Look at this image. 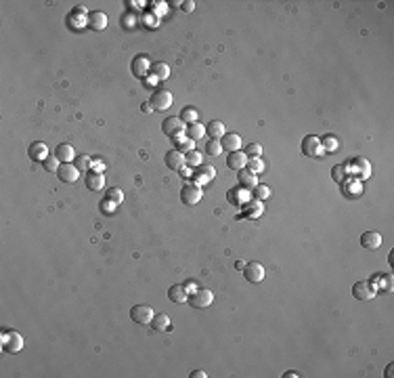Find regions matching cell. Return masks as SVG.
I'll use <instances>...</instances> for the list:
<instances>
[{
  "label": "cell",
  "mask_w": 394,
  "mask_h": 378,
  "mask_svg": "<svg viewBox=\"0 0 394 378\" xmlns=\"http://www.w3.org/2000/svg\"><path fill=\"white\" fill-rule=\"evenodd\" d=\"M187 300L193 309H208L214 302V294H212V290H208V288H195L193 292L187 296Z\"/></svg>",
  "instance_id": "obj_1"
},
{
  "label": "cell",
  "mask_w": 394,
  "mask_h": 378,
  "mask_svg": "<svg viewBox=\"0 0 394 378\" xmlns=\"http://www.w3.org/2000/svg\"><path fill=\"white\" fill-rule=\"evenodd\" d=\"M201 195H203V189L197 185V183H187V185L181 189V202L185 206H195L197 202L201 200Z\"/></svg>",
  "instance_id": "obj_2"
},
{
  "label": "cell",
  "mask_w": 394,
  "mask_h": 378,
  "mask_svg": "<svg viewBox=\"0 0 394 378\" xmlns=\"http://www.w3.org/2000/svg\"><path fill=\"white\" fill-rule=\"evenodd\" d=\"M153 309H151L149 305H135L130 309V319L135 321V324L138 326H147L151 324V319H153Z\"/></svg>",
  "instance_id": "obj_3"
},
{
  "label": "cell",
  "mask_w": 394,
  "mask_h": 378,
  "mask_svg": "<svg viewBox=\"0 0 394 378\" xmlns=\"http://www.w3.org/2000/svg\"><path fill=\"white\" fill-rule=\"evenodd\" d=\"M162 130H164V135H168V137H182V132H185V122L179 118V116H172V118H166L164 120V124H162Z\"/></svg>",
  "instance_id": "obj_4"
},
{
  "label": "cell",
  "mask_w": 394,
  "mask_h": 378,
  "mask_svg": "<svg viewBox=\"0 0 394 378\" xmlns=\"http://www.w3.org/2000/svg\"><path fill=\"white\" fill-rule=\"evenodd\" d=\"M302 154L306 158H319L323 154L321 149V139L315 135H306L302 139Z\"/></svg>",
  "instance_id": "obj_5"
},
{
  "label": "cell",
  "mask_w": 394,
  "mask_h": 378,
  "mask_svg": "<svg viewBox=\"0 0 394 378\" xmlns=\"http://www.w3.org/2000/svg\"><path fill=\"white\" fill-rule=\"evenodd\" d=\"M149 103H151V107H153V110H157V111L168 110V107L172 105V93H170V91H164V88H157Z\"/></svg>",
  "instance_id": "obj_6"
},
{
  "label": "cell",
  "mask_w": 394,
  "mask_h": 378,
  "mask_svg": "<svg viewBox=\"0 0 394 378\" xmlns=\"http://www.w3.org/2000/svg\"><path fill=\"white\" fill-rule=\"evenodd\" d=\"M2 349L6 353H19L23 349V338L19 332H6L2 334Z\"/></svg>",
  "instance_id": "obj_7"
},
{
  "label": "cell",
  "mask_w": 394,
  "mask_h": 378,
  "mask_svg": "<svg viewBox=\"0 0 394 378\" xmlns=\"http://www.w3.org/2000/svg\"><path fill=\"white\" fill-rule=\"evenodd\" d=\"M352 296L357 300H371L373 296H376V288H373L371 282H357L352 286Z\"/></svg>",
  "instance_id": "obj_8"
},
{
  "label": "cell",
  "mask_w": 394,
  "mask_h": 378,
  "mask_svg": "<svg viewBox=\"0 0 394 378\" xmlns=\"http://www.w3.org/2000/svg\"><path fill=\"white\" fill-rule=\"evenodd\" d=\"M57 176H59L63 183H76L80 176V168L72 162H63L59 166V170H57Z\"/></svg>",
  "instance_id": "obj_9"
},
{
  "label": "cell",
  "mask_w": 394,
  "mask_h": 378,
  "mask_svg": "<svg viewBox=\"0 0 394 378\" xmlns=\"http://www.w3.org/2000/svg\"><path fill=\"white\" fill-rule=\"evenodd\" d=\"M130 67H132V74H135L136 78H147V74L151 72V63L147 59V55H143V53L132 59Z\"/></svg>",
  "instance_id": "obj_10"
},
{
  "label": "cell",
  "mask_w": 394,
  "mask_h": 378,
  "mask_svg": "<svg viewBox=\"0 0 394 378\" xmlns=\"http://www.w3.org/2000/svg\"><path fill=\"white\" fill-rule=\"evenodd\" d=\"M243 277L247 282H252V284H260L264 280V267L260 263L256 261H252V263H247L245 267H243Z\"/></svg>",
  "instance_id": "obj_11"
},
{
  "label": "cell",
  "mask_w": 394,
  "mask_h": 378,
  "mask_svg": "<svg viewBox=\"0 0 394 378\" xmlns=\"http://www.w3.org/2000/svg\"><path fill=\"white\" fill-rule=\"evenodd\" d=\"M84 185H86V189H91V191H101V189L105 187L103 173H99V170H88L86 179H84Z\"/></svg>",
  "instance_id": "obj_12"
},
{
  "label": "cell",
  "mask_w": 394,
  "mask_h": 378,
  "mask_svg": "<svg viewBox=\"0 0 394 378\" xmlns=\"http://www.w3.org/2000/svg\"><path fill=\"white\" fill-rule=\"evenodd\" d=\"M227 166L231 168V170H243L245 166H247V156H245V151H231L228 154V158H227Z\"/></svg>",
  "instance_id": "obj_13"
},
{
  "label": "cell",
  "mask_w": 394,
  "mask_h": 378,
  "mask_svg": "<svg viewBox=\"0 0 394 378\" xmlns=\"http://www.w3.org/2000/svg\"><path fill=\"white\" fill-rule=\"evenodd\" d=\"M361 246H363L365 250H378L379 246H382V233L365 231L363 236H361Z\"/></svg>",
  "instance_id": "obj_14"
},
{
  "label": "cell",
  "mask_w": 394,
  "mask_h": 378,
  "mask_svg": "<svg viewBox=\"0 0 394 378\" xmlns=\"http://www.w3.org/2000/svg\"><path fill=\"white\" fill-rule=\"evenodd\" d=\"M166 166L170 170H182V166H185V154L179 149H172L166 154Z\"/></svg>",
  "instance_id": "obj_15"
},
{
  "label": "cell",
  "mask_w": 394,
  "mask_h": 378,
  "mask_svg": "<svg viewBox=\"0 0 394 378\" xmlns=\"http://www.w3.org/2000/svg\"><path fill=\"white\" fill-rule=\"evenodd\" d=\"M28 154H30V158H31L34 162H44V160L48 158V147H46V143L36 141V143H31V145H30Z\"/></svg>",
  "instance_id": "obj_16"
},
{
  "label": "cell",
  "mask_w": 394,
  "mask_h": 378,
  "mask_svg": "<svg viewBox=\"0 0 394 378\" xmlns=\"http://www.w3.org/2000/svg\"><path fill=\"white\" fill-rule=\"evenodd\" d=\"M220 145H222V149L228 151V154H231V151H239L241 149V137L237 132H227V135L220 139Z\"/></svg>",
  "instance_id": "obj_17"
},
{
  "label": "cell",
  "mask_w": 394,
  "mask_h": 378,
  "mask_svg": "<svg viewBox=\"0 0 394 378\" xmlns=\"http://www.w3.org/2000/svg\"><path fill=\"white\" fill-rule=\"evenodd\" d=\"M88 25L92 30H105L107 28V15L103 11H94V13H88Z\"/></svg>",
  "instance_id": "obj_18"
},
{
  "label": "cell",
  "mask_w": 394,
  "mask_h": 378,
  "mask_svg": "<svg viewBox=\"0 0 394 378\" xmlns=\"http://www.w3.org/2000/svg\"><path fill=\"white\" fill-rule=\"evenodd\" d=\"M55 156L59 158L61 162H72V160H76V149L69 143H59L55 149Z\"/></svg>",
  "instance_id": "obj_19"
},
{
  "label": "cell",
  "mask_w": 394,
  "mask_h": 378,
  "mask_svg": "<svg viewBox=\"0 0 394 378\" xmlns=\"http://www.w3.org/2000/svg\"><path fill=\"white\" fill-rule=\"evenodd\" d=\"M206 135H210V139H220L227 135L225 130V122H220V120H212L208 126H206Z\"/></svg>",
  "instance_id": "obj_20"
},
{
  "label": "cell",
  "mask_w": 394,
  "mask_h": 378,
  "mask_svg": "<svg viewBox=\"0 0 394 378\" xmlns=\"http://www.w3.org/2000/svg\"><path fill=\"white\" fill-rule=\"evenodd\" d=\"M168 299L176 302V305H181V302H185L187 300V290L182 284H174V286H170L168 290Z\"/></svg>",
  "instance_id": "obj_21"
},
{
  "label": "cell",
  "mask_w": 394,
  "mask_h": 378,
  "mask_svg": "<svg viewBox=\"0 0 394 378\" xmlns=\"http://www.w3.org/2000/svg\"><path fill=\"white\" fill-rule=\"evenodd\" d=\"M237 179H239V185L241 187H245V189H254L258 185V181H256V174H252L250 170H239L237 173Z\"/></svg>",
  "instance_id": "obj_22"
},
{
  "label": "cell",
  "mask_w": 394,
  "mask_h": 378,
  "mask_svg": "<svg viewBox=\"0 0 394 378\" xmlns=\"http://www.w3.org/2000/svg\"><path fill=\"white\" fill-rule=\"evenodd\" d=\"M149 326L153 328L155 332H164V330H168V328H170V317H168L166 313H155Z\"/></svg>",
  "instance_id": "obj_23"
},
{
  "label": "cell",
  "mask_w": 394,
  "mask_h": 378,
  "mask_svg": "<svg viewBox=\"0 0 394 378\" xmlns=\"http://www.w3.org/2000/svg\"><path fill=\"white\" fill-rule=\"evenodd\" d=\"M151 76H153L155 80H166L168 76H170V67H168V63H164V61H157L151 65Z\"/></svg>",
  "instance_id": "obj_24"
},
{
  "label": "cell",
  "mask_w": 394,
  "mask_h": 378,
  "mask_svg": "<svg viewBox=\"0 0 394 378\" xmlns=\"http://www.w3.org/2000/svg\"><path fill=\"white\" fill-rule=\"evenodd\" d=\"M203 135H206V126H203V124L195 122V124H189V126H187V137L191 139V141H199Z\"/></svg>",
  "instance_id": "obj_25"
},
{
  "label": "cell",
  "mask_w": 394,
  "mask_h": 378,
  "mask_svg": "<svg viewBox=\"0 0 394 378\" xmlns=\"http://www.w3.org/2000/svg\"><path fill=\"white\" fill-rule=\"evenodd\" d=\"M197 168H199V173H201V174L195 179L197 185H199V183H203V181H210V179H212V176L216 174V168H214V166H208V164H201V166H197Z\"/></svg>",
  "instance_id": "obj_26"
},
{
  "label": "cell",
  "mask_w": 394,
  "mask_h": 378,
  "mask_svg": "<svg viewBox=\"0 0 394 378\" xmlns=\"http://www.w3.org/2000/svg\"><path fill=\"white\" fill-rule=\"evenodd\" d=\"M181 120H182V122H189V124H195L197 122V118H199V116H197V110H195V107H182V111H181V116H179Z\"/></svg>",
  "instance_id": "obj_27"
},
{
  "label": "cell",
  "mask_w": 394,
  "mask_h": 378,
  "mask_svg": "<svg viewBox=\"0 0 394 378\" xmlns=\"http://www.w3.org/2000/svg\"><path fill=\"white\" fill-rule=\"evenodd\" d=\"M174 143H176V149L179 151H182V154H189V151L193 149V145H195V141H191V139H182V137H176L174 139Z\"/></svg>",
  "instance_id": "obj_28"
},
{
  "label": "cell",
  "mask_w": 394,
  "mask_h": 378,
  "mask_svg": "<svg viewBox=\"0 0 394 378\" xmlns=\"http://www.w3.org/2000/svg\"><path fill=\"white\" fill-rule=\"evenodd\" d=\"M247 170H250L252 174H260L264 170V164H262V160L260 158H247Z\"/></svg>",
  "instance_id": "obj_29"
},
{
  "label": "cell",
  "mask_w": 394,
  "mask_h": 378,
  "mask_svg": "<svg viewBox=\"0 0 394 378\" xmlns=\"http://www.w3.org/2000/svg\"><path fill=\"white\" fill-rule=\"evenodd\" d=\"M220 151H222V145H220L218 139H210V141L206 143V154L208 156L216 158V156H220Z\"/></svg>",
  "instance_id": "obj_30"
},
{
  "label": "cell",
  "mask_w": 394,
  "mask_h": 378,
  "mask_svg": "<svg viewBox=\"0 0 394 378\" xmlns=\"http://www.w3.org/2000/svg\"><path fill=\"white\" fill-rule=\"evenodd\" d=\"M346 168H348L346 164H335L333 170H332V179H333L335 183H344V179H346V173H344V170H346Z\"/></svg>",
  "instance_id": "obj_31"
},
{
  "label": "cell",
  "mask_w": 394,
  "mask_h": 378,
  "mask_svg": "<svg viewBox=\"0 0 394 378\" xmlns=\"http://www.w3.org/2000/svg\"><path fill=\"white\" fill-rule=\"evenodd\" d=\"M321 149H323V151H333V149H338V141H335V137H333V135L323 137V139H321Z\"/></svg>",
  "instance_id": "obj_32"
},
{
  "label": "cell",
  "mask_w": 394,
  "mask_h": 378,
  "mask_svg": "<svg viewBox=\"0 0 394 378\" xmlns=\"http://www.w3.org/2000/svg\"><path fill=\"white\" fill-rule=\"evenodd\" d=\"M185 164H189V166H201V154L191 149L189 154H185Z\"/></svg>",
  "instance_id": "obj_33"
},
{
  "label": "cell",
  "mask_w": 394,
  "mask_h": 378,
  "mask_svg": "<svg viewBox=\"0 0 394 378\" xmlns=\"http://www.w3.org/2000/svg\"><path fill=\"white\" fill-rule=\"evenodd\" d=\"M354 164L359 166V174H361V176H365V179H367V176L371 174V166H369V162H367L365 158H357V160H354Z\"/></svg>",
  "instance_id": "obj_34"
},
{
  "label": "cell",
  "mask_w": 394,
  "mask_h": 378,
  "mask_svg": "<svg viewBox=\"0 0 394 378\" xmlns=\"http://www.w3.org/2000/svg\"><path fill=\"white\" fill-rule=\"evenodd\" d=\"M269 195H271V187L269 185H256V187H254V198H256L258 202L266 200Z\"/></svg>",
  "instance_id": "obj_35"
},
{
  "label": "cell",
  "mask_w": 394,
  "mask_h": 378,
  "mask_svg": "<svg viewBox=\"0 0 394 378\" xmlns=\"http://www.w3.org/2000/svg\"><path fill=\"white\" fill-rule=\"evenodd\" d=\"M59 162H61V160H59V158H57V156H48V158H46V160H44L42 164H44V168H46L48 173H57V170H59V166H61Z\"/></svg>",
  "instance_id": "obj_36"
},
{
  "label": "cell",
  "mask_w": 394,
  "mask_h": 378,
  "mask_svg": "<svg viewBox=\"0 0 394 378\" xmlns=\"http://www.w3.org/2000/svg\"><path fill=\"white\" fill-rule=\"evenodd\" d=\"M116 208H118V202H113L109 198H105L103 202H101V212H105V214L116 212Z\"/></svg>",
  "instance_id": "obj_37"
},
{
  "label": "cell",
  "mask_w": 394,
  "mask_h": 378,
  "mask_svg": "<svg viewBox=\"0 0 394 378\" xmlns=\"http://www.w3.org/2000/svg\"><path fill=\"white\" fill-rule=\"evenodd\" d=\"M260 210H262V206H260L258 200L250 202V204H245V214H250V217H258Z\"/></svg>",
  "instance_id": "obj_38"
},
{
  "label": "cell",
  "mask_w": 394,
  "mask_h": 378,
  "mask_svg": "<svg viewBox=\"0 0 394 378\" xmlns=\"http://www.w3.org/2000/svg\"><path fill=\"white\" fill-rule=\"evenodd\" d=\"M76 166H78L80 170H91L92 162H91V158L88 156H76Z\"/></svg>",
  "instance_id": "obj_39"
},
{
  "label": "cell",
  "mask_w": 394,
  "mask_h": 378,
  "mask_svg": "<svg viewBox=\"0 0 394 378\" xmlns=\"http://www.w3.org/2000/svg\"><path fill=\"white\" fill-rule=\"evenodd\" d=\"M245 156H250V158H260L262 156V147H260L258 143H250L245 147Z\"/></svg>",
  "instance_id": "obj_40"
},
{
  "label": "cell",
  "mask_w": 394,
  "mask_h": 378,
  "mask_svg": "<svg viewBox=\"0 0 394 378\" xmlns=\"http://www.w3.org/2000/svg\"><path fill=\"white\" fill-rule=\"evenodd\" d=\"M107 198L113 200V202H122L124 200V193H122V189H118V187H111V189H107Z\"/></svg>",
  "instance_id": "obj_41"
},
{
  "label": "cell",
  "mask_w": 394,
  "mask_h": 378,
  "mask_svg": "<svg viewBox=\"0 0 394 378\" xmlns=\"http://www.w3.org/2000/svg\"><path fill=\"white\" fill-rule=\"evenodd\" d=\"M379 284H384V290H386V292H390V290H392V275H386L384 280L379 277Z\"/></svg>",
  "instance_id": "obj_42"
},
{
  "label": "cell",
  "mask_w": 394,
  "mask_h": 378,
  "mask_svg": "<svg viewBox=\"0 0 394 378\" xmlns=\"http://www.w3.org/2000/svg\"><path fill=\"white\" fill-rule=\"evenodd\" d=\"M181 9L185 11V13H191V11L195 9V2H193V0H185V2H182V6H181Z\"/></svg>",
  "instance_id": "obj_43"
},
{
  "label": "cell",
  "mask_w": 394,
  "mask_h": 378,
  "mask_svg": "<svg viewBox=\"0 0 394 378\" xmlns=\"http://www.w3.org/2000/svg\"><path fill=\"white\" fill-rule=\"evenodd\" d=\"M189 376H191V378H208V374H206L203 370H193Z\"/></svg>",
  "instance_id": "obj_44"
},
{
  "label": "cell",
  "mask_w": 394,
  "mask_h": 378,
  "mask_svg": "<svg viewBox=\"0 0 394 378\" xmlns=\"http://www.w3.org/2000/svg\"><path fill=\"white\" fill-rule=\"evenodd\" d=\"M283 376H285V378H296V376H300V372H296V370H288Z\"/></svg>",
  "instance_id": "obj_45"
},
{
  "label": "cell",
  "mask_w": 394,
  "mask_h": 378,
  "mask_svg": "<svg viewBox=\"0 0 394 378\" xmlns=\"http://www.w3.org/2000/svg\"><path fill=\"white\" fill-rule=\"evenodd\" d=\"M141 110H143L145 113H149V111H153V107H151V103H143Z\"/></svg>",
  "instance_id": "obj_46"
},
{
  "label": "cell",
  "mask_w": 394,
  "mask_h": 378,
  "mask_svg": "<svg viewBox=\"0 0 394 378\" xmlns=\"http://www.w3.org/2000/svg\"><path fill=\"white\" fill-rule=\"evenodd\" d=\"M392 368H394V365H392V363L388 365V368H386V376H388V378H392Z\"/></svg>",
  "instance_id": "obj_47"
}]
</instances>
